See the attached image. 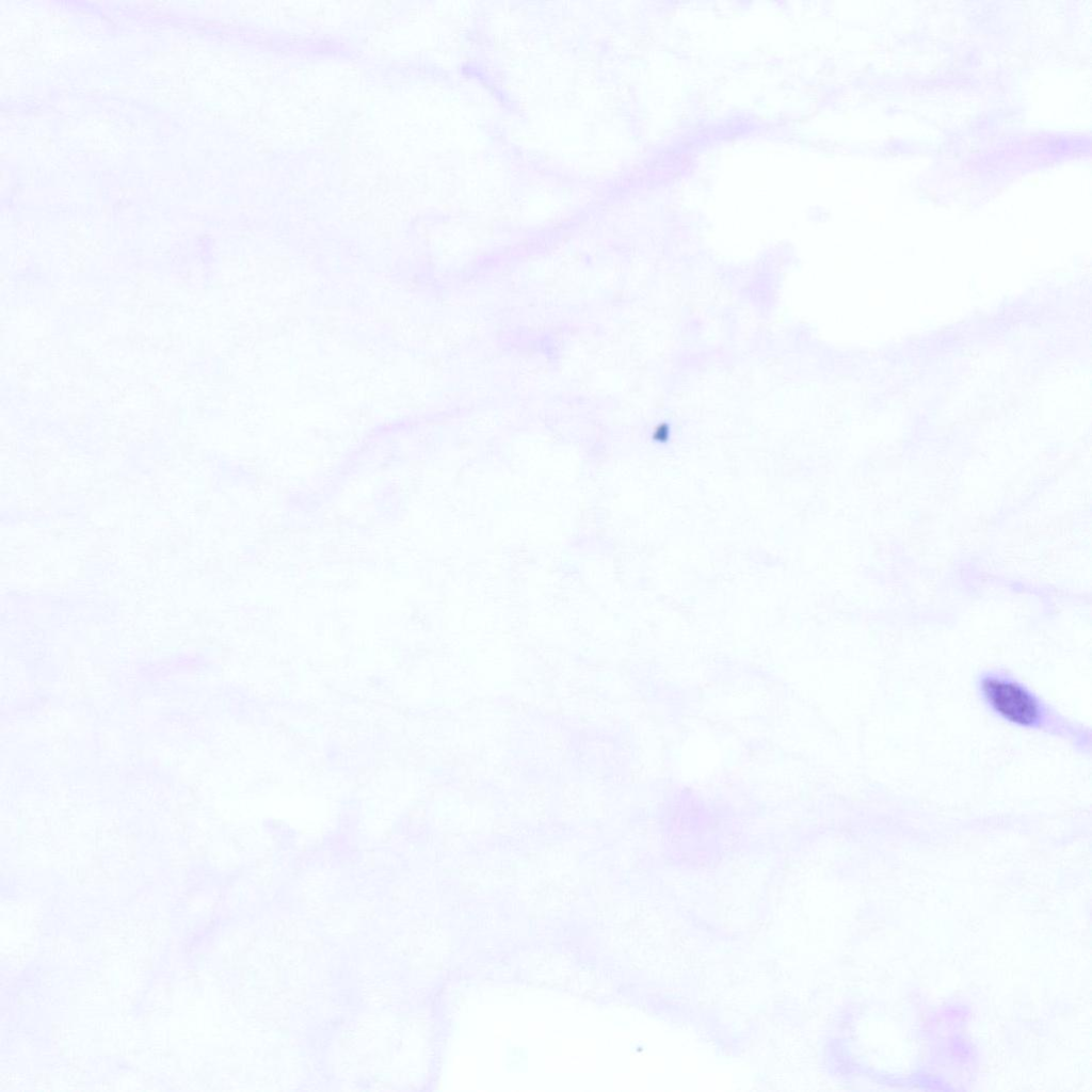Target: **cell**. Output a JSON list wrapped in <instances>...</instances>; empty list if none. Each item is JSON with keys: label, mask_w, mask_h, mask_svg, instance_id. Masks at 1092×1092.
<instances>
[{"label": "cell", "mask_w": 1092, "mask_h": 1092, "mask_svg": "<svg viewBox=\"0 0 1092 1092\" xmlns=\"http://www.w3.org/2000/svg\"><path fill=\"white\" fill-rule=\"evenodd\" d=\"M976 693L986 711L1022 730L1037 732L1090 753V730L1059 712L1030 686L1002 669H987L975 680Z\"/></svg>", "instance_id": "obj_1"}]
</instances>
